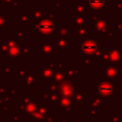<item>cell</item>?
Here are the masks:
<instances>
[{
    "mask_svg": "<svg viewBox=\"0 0 122 122\" xmlns=\"http://www.w3.org/2000/svg\"><path fill=\"white\" fill-rule=\"evenodd\" d=\"M6 21H7V17H4L0 14V29L3 28V26L6 24Z\"/></svg>",
    "mask_w": 122,
    "mask_h": 122,
    "instance_id": "cell-5",
    "label": "cell"
},
{
    "mask_svg": "<svg viewBox=\"0 0 122 122\" xmlns=\"http://www.w3.org/2000/svg\"><path fill=\"white\" fill-rule=\"evenodd\" d=\"M0 11H1V4H0Z\"/></svg>",
    "mask_w": 122,
    "mask_h": 122,
    "instance_id": "cell-6",
    "label": "cell"
},
{
    "mask_svg": "<svg viewBox=\"0 0 122 122\" xmlns=\"http://www.w3.org/2000/svg\"><path fill=\"white\" fill-rule=\"evenodd\" d=\"M96 43L93 40H86L82 45V51L86 54H92L96 50Z\"/></svg>",
    "mask_w": 122,
    "mask_h": 122,
    "instance_id": "cell-2",
    "label": "cell"
},
{
    "mask_svg": "<svg viewBox=\"0 0 122 122\" xmlns=\"http://www.w3.org/2000/svg\"><path fill=\"white\" fill-rule=\"evenodd\" d=\"M91 6L94 7V9H102L104 7V0H89Z\"/></svg>",
    "mask_w": 122,
    "mask_h": 122,
    "instance_id": "cell-3",
    "label": "cell"
},
{
    "mask_svg": "<svg viewBox=\"0 0 122 122\" xmlns=\"http://www.w3.org/2000/svg\"><path fill=\"white\" fill-rule=\"evenodd\" d=\"M112 88L110 87V85H101L98 89V91L102 93V94H106V92L108 93L109 92H111Z\"/></svg>",
    "mask_w": 122,
    "mask_h": 122,
    "instance_id": "cell-4",
    "label": "cell"
},
{
    "mask_svg": "<svg viewBox=\"0 0 122 122\" xmlns=\"http://www.w3.org/2000/svg\"><path fill=\"white\" fill-rule=\"evenodd\" d=\"M36 28H37L39 32H42L43 34H47L48 35V34H50V33H51L53 31L54 25L50 20H42L36 25Z\"/></svg>",
    "mask_w": 122,
    "mask_h": 122,
    "instance_id": "cell-1",
    "label": "cell"
}]
</instances>
